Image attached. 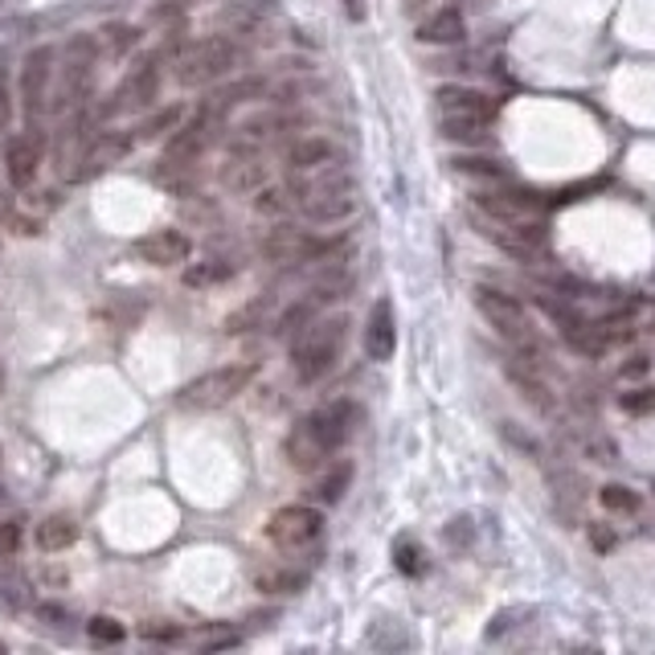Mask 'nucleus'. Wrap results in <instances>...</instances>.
<instances>
[{"label": "nucleus", "mask_w": 655, "mask_h": 655, "mask_svg": "<svg viewBox=\"0 0 655 655\" xmlns=\"http://www.w3.org/2000/svg\"><path fill=\"white\" fill-rule=\"evenodd\" d=\"M132 151V135H119V132H102L95 135L90 144H86L83 151V169H78V177H86V172H102V169H111V165H119L123 156Z\"/></svg>", "instance_id": "obj_18"}, {"label": "nucleus", "mask_w": 655, "mask_h": 655, "mask_svg": "<svg viewBox=\"0 0 655 655\" xmlns=\"http://www.w3.org/2000/svg\"><path fill=\"white\" fill-rule=\"evenodd\" d=\"M393 561H398V570H402L405 578H419V573L426 570V561H422V549L410 537H402L398 545H393Z\"/></svg>", "instance_id": "obj_32"}, {"label": "nucleus", "mask_w": 655, "mask_h": 655, "mask_svg": "<svg viewBox=\"0 0 655 655\" xmlns=\"http://www.w3.org/2000/svg\"><path fill=\"white\" fill-rule=\"evenodd\" d=\"M337 242H316L312 234H303L295 226L279 221L267 238H263V258L267 263H307V258H324Z\"/></svg>", "instance_id": "obj_9"}, {"label": "nucleus", "mask_w": 655, "mask_h": 655, "mask_svg": "<svg viewBox=\"0 0 655 655\" xmlns=\"http://www.w3.org/2000/svg\"><path fill=\"white\" fill-rule=\"evenodd\" d=\"M41 156H46V135L29 128L9 140L4 148V172H9V185L13 189H29L37 181V169H41Z\"/></svg>", "instance_id": "obj_10"}, {"label": "nucleus", "mask_w": 655, "mask_h": 655, "mask_svg": "<svg viewBox=\"0 0 655 655\" xmlns=\"http://www.w3.org/2000/svg\"><path fill=\"white\" fill-rule=\"evenodd\" d=\"M53 66H58V53L53 46H37V50L25 53L21 62V107L25 116L37 119L50 102V83H53Z\"/></svg>", "instance_id": "obj_8"}, {"label": "nucleus", "mask_w": 655, "mask_h": 655, "mask_svg": "<svg viewBox=\"0 0 655 655\" xmlns=\"http://www.w3.org/2000/svg\"><path fill=\"white\" fill-rule=\"evenodd\" d=\"M185 123V107H160L156 116H148L135 128V140H160V135L177 132Z\"/></svg>", "instance_id": "obj_28"}, {"label": "nucleus", "mask_w": 655, "mask_h": 655, "mask_svg": "<svg viewBox=\"0 0 655 655\" xmlns=\"http://www.w3.org/2000/svg\"><path fill=\"white\" fill-rule=\"evenodd\" d=\"M90 62H95V41H86V37H74L66 50V86H62V102H74L83 95L86 78H90Z\"/></svg>", "instance_id": "obj_20"}, {"label": "nucleus", "mask_w": 655, "mask_h": 655, "mask_svg": "<svg viewBox=\"0 0 655 655\" xmlns=\"http://www.w3.org/2000/svg\"><path fill=\"white\" fill-rule=\"evenodd\" d=\"M340 4H344L349 21H365V0H340Z\"/></svg>", "instance_id": "obj_43"}, {"label": "nucleus", "mask_w": 655, "mask_h": 655, "mask_svg": "<svg viewBox=\"0 0 655 655\" xmlns=\"http://www.w3.org/2000/svg\"><path fill=\"white\" fill-rule=\"evenodd\" d=\"M480 209L492 221H537L545 205L529 193H480Z\"/></svg>", "instance_id": "obj_17"}, {"label": "nucleus", "mask_w": 655, "mask_h": 655, "mask_svg": "<svg viewBox=\"0 0 655 655\" xmlns=\"http://www.w3.org/2000/svg\"><path fill=\"white\" fill-rule=\"evenodd\" d=\"M86 635L95 639V643H119L123 639V622L111 619V615H95V619L86 622Z\"/></svg>", "instance_id": "obj_33"}, {"label": "nucleus", "mask_w": 655, "mask_h": 655, "mask_svg": "<svg viewBox=\"0 0 655 655\" xmlns=\"http://www.w3.org/2000/svg\"><path fill=\"white\" fill-rule=\"evenodd\" d=\"M435 107L438 119H468V123H487V128L496 119V99H487L475 86H438Z\"/></svg>", "instance_id": "obj_11"}, {"label": "nucleus", "mask_w": 655, "mask_h": 655, "mask_svg": "<svg viewBox=\"0 0 655 655\" xmlns=\"http://www.w3.org/2000/svg\"><path fill=\"white\" fill-rule=\"evenodd\" d=\"M263 185H270V169L258 160V156H242L226 169V189L238 193V197H254Z\"/></svg>", "instance_id": "obj_21"}, {"label": "nucleus", "mask_w": 655, "mask_h": 655, "mask_svg": "<svg viewBox=\"0 0 655 655\" xmlns=\"http://www.w3.org/2000/svg\"><path fill=\"white\" fill-rule=\"evenodd\" d=\"M78 541V521L66 517V512H58V517H46V521L37 524V545L46 549V554H58V549H70Z\"/></svg>", "instance_id": "obj_25"}, {"label": "nucleus", "mask_w": 655, "mask_h": 655, "mask_svg": "<svg viewBox=\"0 0 655 655\" xmlns=\"http://www.w3.org/2000/svg\"><path fill=\"white\" fill-rule=\"evenodd\" d=\"M295 205H300V214L307 221L337 226V221H349L356 214V185L332 169L312 172V181L295 189Z\"/></svg>", "instance_id": "obj_4"}, {"label": "nucleus", "mask_w": 655, "mask_h": 655, "mask_svg": "<svg viewBox=\"0 0 655 655\" xmlns=\"http://www.w3.org/2000/svg\"><path fill=\"white\" fill-rule=\"evenodd\" d=\"M598 500H603L606 512H619V517H635L639 508H643V496L627 484H606L603 492H598Z\"/></svg>", "instance_id": "obj_29"}, {"label": "nucleus", "mask_w": 655, "mask_h": 655, "mask_svg": "<svg viewBox=\"0 0 655 655\" xmlns=\"http://www.w3.org/2000/svg\"><path fill=\"white\" fill-rule=\"evenodd\" d=\"M344 337H349V319L344 316H324L303 324L295 344H291V369L303 386H316L337 369L340 353H344Z\"/></svg>", "instance_id": "obj_2"}, {"label": "nucleus", "mask_w": 655, "mask_h": 655, "mask_svg": "<svg viewBox=\"0 0 655 655\" xmlns=\"http://www.w3.org/2000/svg\"><path fill=\"white\" fill-rule=\"evenodd\" d=\"M238 643H242L238 631H209L202 639V652H226V647H238Z\"/></svg>", "instance_id": "obj_37"}, {"label": "nucleus", "mask_w": 655, "mask_h": 655, "mask_svg": "<svg viewBox=\"0 0 655 655\" xmlns=\"http://www.w3.org/2000/svg\"><path fill=\"white\" fill-rule=\"evenodd\" d=\"M214 144V111H202L197 119L181 123L172 132L169 148H165V169H185V165H197V156Z\"/></svg>", "instance_id": "obj_12"}, {"label": "nucleus", "mask_w": 655, "mask_h": 655, "mask_svg": "<svg viewBox=\"0 0 655 655\" xmlns=\"http://www.w3.org/2000/svg\"><path fill=\"white\" fill-rule=\"evenodd\" d=\"M13 128V90H9V83L0 78V135Z\"/></svg>", "instance_id": "obj_39"}, {"label": "nucleus", "mask_w": 655, "mask_h": 655, "mask_svg": "<svg viewBox=\"0 0 655 655\" xmlns=\"http://www.w3.org/2000/svg\"><path fill=\"white\" fill-rule=\"evenodd\" d=\"M505 373H508V381L521 389L529 402L537 405V410H554V398H549V386L537 377V369H533V361H505Z\"/></svg>", "instance_id": "obj_22"}, {"label": "nucleus", "mask_w": 655, "mask_h": 655, "mask_svg": "<svg viewBox=\"0 0 655 655\" xmlns=\"http://www.w3.org/2000/svg\"><path fill=\"white\" fill-rule=\"evenodd\" d=\"M267 537L283 554H303L324 537V517L307 505H287L267 521Z\"/></svg>", "instance_id": "obj_7"}, {"label": "nucleus", "mask_w": 655, "mask_h": 655, "mask_svg": "<svg viewBox=\"0 0 655 655\" xmlns=\"http://www.w3.org/2000/svg\"><path fill=\"white\" fill-rule=\"evenodd\" d=\"M356 422V405L353 402H328L303 414L291 435H287V459L295 471H319L332 454L349 442Z\"/></svg>", "instance_id": "obj_1"}, {"label": "nucleus", "mask_w": 655, "mask_h": 655, "mask_svg": "<svg viewBox=\"0 0 655 655\" xmlns=\"http://www.w3.org/2000/svg\"><path fill=\"white\" fill-rule=\"evenodd\" d=\"M270 13H275V0H226V9H221L226 25H230V29H238V34H251V29H258V25H263Z\"/></svg>", "instance_id": "obj_23"}, {"label": "nucleus", "mask_w": 655, "mask_h": 655, "mask_svg": "<svg viewBox=\"0 0 655 655\" xmlns=\"http://www.w3.org/2000/svg\"><path fill=\"white\" fill-rule=\"evenodd\" d=\"M135 254L144 263H151V267H185L189 254H193V242L181 230H151V234L135 242Z\"/></svg>", "instance_id": "obj_14"}, {"label": "nucleus", "mask_w": 655, "mask_h": 655, "mask_svg": "<svg viewBox=\"0 0 655 655\" xmlns=\"http://www.w3.org/2000/svg\"><path fill=\"white\" fill-rule=\"evenodd\" d=\"M144 639H165V643H172V639H181V627H160V622H148V627H144Z\"/></svg>", "instance_id": "obj_42"}, {"label": "nucleus", "mask_w": 655, "mask_h": 655, "mask_svg": "<svg viewBox=\"0 0 655 655\" xmlns=\"http://www.w3.org/2000/svg\"><path fill=\"white\" fill-rule=\"evenodd\" d=\"M0 389H4V373H0Z\"/></svg>", "instance_id": "obj_44"}, {"label": "nucleus", "mask_w": 655, "mask_h": 655, "mask_svg": "<svg viewBox=\"0 0 655 655\" xmlns=\"http://www.w3.org/2000/svg\"><path fill=\"white\" fill-rule=\"evenodd\" d=\"M291 197H295V189L287 185H263L258 193H254V209L263 214V218H283L287 209H291Z\"/></svg>", "instance_id": "obj_30"}, {"label": "nucleus", "mask_w": 655, "mask_h": 655, "mask_svg": "<svg viewBox=\"0 0 655 655\" xmlns=\"http://www.w3.org/2000/svg\"><path fill=\"white\" fill-rule=\"evenodd\" d=\"M349 484H353V463H337V468L324 471V475L316 480V500L319 505H337L340 496L349 492Z\"/></svg>", "instance_id": "obj_26"}, {"label": "nucleus", "mask_w": 655, "mask_h": 655, "mask_svg": "<svg viewBox=\"0 0 655 655\" xmlns=\"http://www.w3.org/2000/svg\"><path fill=\"white\" fill-rule=\"evenodd\" d=\"M398 349V319H393V303L377 300L369 312V324H365V353L369 361H389Z\"/></svg>", "instance_id": "obj_16"}, {"label": "nucleus", "mask_w": 655, "mask_h": 655, "mask_svg": "<svg viewBox=\"0 0 655 655\" xmlns=\"http://www.w3.org/2000/svg\"><path fill=\"white\" fill-rule=\"evenodd\" d=\"M619 405L627 410V414H647V410H655V389H635V393H622Z\"/></svg>", "instance_id": "obj_36"}, {"label": "nucleus", "mask_w": 655, "mask_h": 655, "mask_svg": "<svg viewBox=\"0 0 655 655\" xmlns=\"http://www.w3.org/2000/svg\"><path fill=\"white\" fill-rule=\"evenodd\" d=\"M475 307H480V316H484L505 340H512L521 353H537L533 324H529V316H524V307L517 295H508L500 287H475Z\"/></svg>", "instance_id": "obj_6"}, {"label": "nucleus", "mask_w": 655, "mask_h": 655, "mask_svg": "<svg viewBox=\"0 0 655 655\" xmlns=\"http://www.w3.org/2000/svg\"><path fill=\"white\" fill-rule=\"evenodd\" d=\"M438 128L447 140H459V144H484L487 140V123H468V119H438Z\"/></svg>", "instance_id": "obj_31"}, {"label": "nucleus", "mask_w": 655, "mask_h": 655, "mask_svg": "<svg viewBox=\"0 0 655 655\" xmlns=\"http://www.w3.org/2000/svg\"><path fill=\"white\" fill-rule=\"evenodd\" d=\"M21 549V524L17 521H4L0 524V554H17Z\"/></svg>", "instance_id": "obj_38"}, {"label": "nucleus", "mask_w": 655, "mask_h": 655, "mask_svg": "<svg viewBox=\"0 0 655 655\" xmlns=\"http://www.w3.org/2000/svg\"><path fill=\"white\" fill-rule=\"evenodd\" d=\"M590 537H594V545H598V554H606V549L615 545V533H610L606 524H598V521H590Z\"/></svg>", "instance_id": "obj_41"}, {"label": "nucleus", "mask_w": 655, "mask_h": 655, "mask_svg": "<svg viewBox=\"0 0 655 655\" xmlns=\"http://www.w3.org/2000/svg\"><path fill=\"white\" fill-rule=\"evenodd\" d=\"M258 586L270 590V594H287V590H300L303 586V573H258Z\"/></svg>", "instance_id": "obj_35"}, {"label": "nucleus", "mask_w": 655, "mask_h": 655, "mask_svg": "<svg viewBox=\"0 0 655 655\" xmlns=\"http://www.w3.org/2000/svg\"><path fill=\"white\" fill-rule=\"evenodd\" d=\"M454 172L459 177H468V181H484V185H505L508 172L496 165V160H480V156H459V160H451Z\"/></svg>", "instance_id": "obj_27"}, {"label": "nucleus", "mask_w": 655, "mask_h": 655, "mask_svg": "<svg viewBox=\"0 0 655 655\" xmlns=\"http://www.w3.org/2000/svg\"><path fill=\"white\" fill-rule=\"evenodd\" d=\"M238 66V41L226 34H209L193 41L177 58V83L181 86H209L226 78Z\"/></svg>", "instance_id": "obj_5"}, {"label": "nucleus", "mask_w": 655, "mask_h": 655, "mask_svg": "<svg viewBox=\"0 0 655 655\" xmlns=\"http://www.w3.org/2000/svg\"><path fill=\"white\" fill-rule=\"evenodd\" d=\"M156 95H160V70H156V62H140V66L128 70V78L119 83L107 111H119V116L123 111H144V107L156 102Z\"/></svg>", "instance_id": "obj_13"}, {"label": "nucleus", "mask_w": 655, "mask_h": 655, "mask_svg": "<svg viewBox=\"0 0 655 655\" xmlns=\"http://www.w3.org/2000/svg\"><path fill=\"white\" fill-rule=\"evenodd\" d=\"M258 377V365L254 361H234V365H218V369L193 377L181 393H177V405L189 410V414H209V410H221L234 398H242L251 381Z\"/></svg>", "instance_id": "obj_3"}, {"label": "nucleus", "mask_w": 655, "mask_h": 655, "mask_svg": "<svg viewBox=\"0 0 655 655\" xmlns=\"http://www.w3.org/2000/svg\"><path fill=\"white\" fill-rule=\"evenodd\" d=\"M463 37H468V21H463V13L454 4L430 13L419 25V41H426V46H459Z\"/></svg>", "instance_id": "obj_19"}, {"label": "nucleus", "mask_w": 655, "mask_h": 655, "mask_svg": "<svg viewBox=\"0 0 655 655\" xmlns=\"http://www.w3.org/2000/svg\"><path fill=\"white\" fill-rule=\"evenodd\" d=\"M340 160V144L337 140H328V135H303V140H295L291 148H287V165L295 172H324V169H337Z\"/></svg>", "instance_id": "obj_15"}, {"label": "nucleus", "mask_w": 655, "mask_h": 655, "mask_svg": "<svg viewBox=\"0 0 655 655\" xmlns=\"http://www.w3.org/2000/svg\"><path fill=\"white\" fill-rule=\"evenodd\" d=\"M647 369H652L647 356H631V361L622 365V381H639V377H647Z\"/></svg>", "instance_id": "obj_40"}, {"label": "nucleus", "mask_w": 655, "mask_h": 655, "mask_svg": "<svg viewBox=\"0 0 655 655\" xmlns=\"http://www.w3.org/2000/svg\"><path fill=\"white\" fill-rule=\"evenodd\" d=\"M234 279V263L230 258H202V263H185V287L193 291H209V287L218 283H230Z\"/></svg>", "instance_id": "obj_24"}, {"label": "nucleus", "mask_w": 655, "mask_h": 655, "mask_svg": "<svg viewBox=\"0 0 655 655\" xmlns=\"http://www.w3.org/2000/svg\"><path fill=\"white\" fill-rule=\"evenodd\" d=\"M554 487H557V500H566L561 512L573 517V508H578V500H582V480H578V475H557Z\"/></svg>", "instance_id": "obj_34"}]
</instances>
